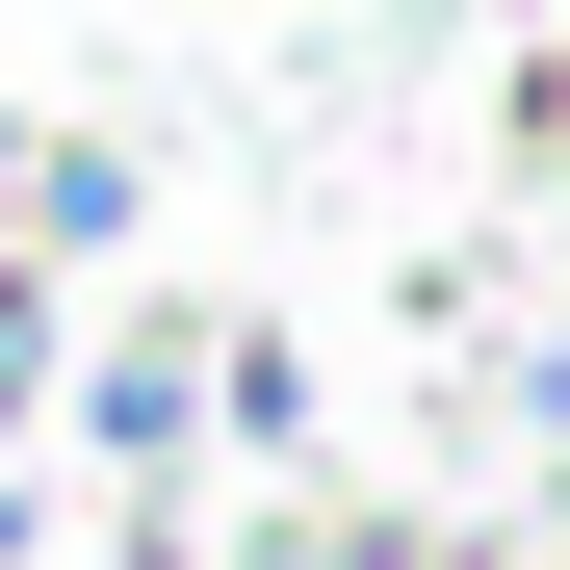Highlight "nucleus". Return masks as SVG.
<instances>
[{
  "label": "nucleus",
  "mask_w": 570,
  "mask_h": 570,
  "mask_svg": "<svg viewBox=\"0 0 570 570\" xmlns=\"http://www.w3.org/2000/svg\"><path fill=\"white\" fill-rule=\"evenodd\" d=\"M78 415H105V441H130V466H156V441H181V415H208V337H105V390H78Z\"/></svg>",
  "instance_id": "1"
},
{
  "label": "nucleus",
  "mask_w": 570,
  "mask_h": 570,
  "mask_svg": "<svg viewBox=\"0 0 570 570\" xmlns=\"http://www.w3.org/2000/svg\"><path fill=\"white\" fill-rule=\"evenodd\" d=\"M234 570H441L415 519H285V544H234Z\"/></svg>",
  "instance_id": "2"
}]
</instances>
